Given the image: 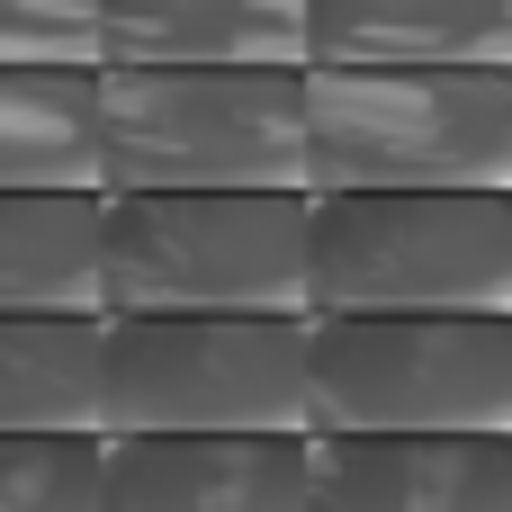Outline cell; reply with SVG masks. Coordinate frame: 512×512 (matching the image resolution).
Listing matches in <instances>:
<instances>
[{"mask_svg":"<svg viewBox=\"0 0 512 512\" xmlns=\"http://www.w3.org/2000/svg\"><path fill=\"white\" fill-rule=\"evenodd\" d=\"M0 189H99V63H0Z\"/></svg>","mask_w":512,"mask_h":512,"instance_id":"cell-12","label":"cell"},{"mask_svg":"<svg viewBox=\"0 0 512 512\" xmlns=\"http://www.w3.org/2000/svg\"><path fill=\"white\" fill-rule=\"evenodd\" d=\"M0 63H99V0H0Z\"/></svg>","mask_w":512,"mask_h":512,"instance_id":"cell-15","label":"cell"},{"mask_svg":"<svg viewBox=\"0 0 512 512\" xmlns=\"http://www.w3.org/2000/svg\"><path fill=\"white\" fill-rule=\"evenodd\" d=\"M99 432H0V512H99Z\"/></svg>","mask_w":512,"mask_h":512,"instance_id":"cell-14","label":"cell"},{"mask_svg":"<svg viewBox=\"0 0 512 512\" xmlns=\"http://www.w3.org/2000/svg\"><path fill=\"white\" fill-rule=\"evenodd\" d=\"M99 315H306V189H108Z\"/></svg>","mask_w":512,"mask_h":512,"instance_id":"cell-4","label":"cell"},{"mask_svg":"<svg viewBox=\"0 0 512 512\" xmlns=\"http://www.w3.org/2000/svg\"><path fill=\"white\" fill-rule=\"evenodd\" d=\"M306 432H512V315H306Z\"/></svg>","mask_w":512,"mask_h":512,"instance_id":"cell-6","label":"cell"},{"mask_svg":"<svg viewBox=\"0 0 512 512\" xmlns=\"http://www.w3.org/2000/svg\"><path fill=\"white\" fill-rule=\"evenodd\" d=\"M99 189H306L297 63H99Z\"/></svg>","mask_w":512,"mask_h":512,"instance_id":"cell-3","label":"cell"},{"mask_svg":"<svg viewBox=\"0 0 512 512\" xmlns=\"http://www.w3.org/2000/svg\"><path fill=\"white\" fill-rule=\"evenodd\" d=\"M108 189H0V315H99Z\"/></svg>","mask_w":512,"mask_h":512,"instance_id":"cell-11","label":"cell"},{"mask_svg":"<svg viewBox=\"0 0 512 512\" xmlns=\"http://www.w3.org/2000/svg\"><path fill=\"white\" fill-rule=\"evenodd\" d=\"M99 512H306V432H117Z\"/></svg>","mask_w":512,"mask_h":512,"instance_id":"cell-8","label":"cell"},{"mask_svg":"<svg viewBox=\"0 0 512 512\" xmlns=\"http://www.w3.org/2000/svg\"><path fill=\"white\" fill-rule=\"evenodd\" d=\"M306 189H512V63H297Z\"/></svg>","mask_w":512,"mask_h":512,"instance_id":"cell-1","label":"cell"},{"mask_svg":"<svg viewBox=\"0 0 512 512\" xmlns=\"http://www.w3.org/2000/svg\"><path fill=\"white\" fill-rule=\"evenodd\" d=\"M306 315H512V189H306Z\"/></svg>","mask_w":512,"mask_h":512,"instance_id":"cell-2","label":"cell"},{"mask_svg":"<svg viewBox=\"0 0 512 512\" xmlns=\"http://www.w3.org/2000/svg\"><path fill=\"white\" fill-rule=\"evenodd\" d=\"M99 432H306V315H99Z\"/></svg>","mask_w":512,"mask_h":512,"instance_id":"cell-5","label":"cell"},{"mask_svg":"<svg viewBox=\"0 0 512 512\" xmlns=\"http://www.w3.org/2000/svg\"><path fill=\"white\" fill-rule=\"evenodd\" d=\"M306 63H512V0H306Z\"/></svg>","mask_w":512,"mask_h":512,"instance_id":"cell-10","label":"cell"},{"mask_svg":"<svg viewBox=\"0 0 512 512\" xmlns=\"http://www.w3.org/2000/svg\"><path fill=\"white\" fill-rule=\"evenodd\" d=\"M99 63H306V0H99Z\"/></svg>","mask_w":512,"mask_h":512,"instance_id":"cell-9","label":"cell"},{"mask_svg":"<svg viewBox=\"0 0 512 512\" xmlns=\"http://www.w3.org/2000/svg\"><path fill=\"white\" fill-rule=\"evenodd\" d=\"M306 512H512V432H306Z\"/></svg>","mask_w":512,"mask_h":512,"instance_id":"cell-7","label":"cell"},{"mask_svg":"<svg viewBox=\"0 0 512 512\" xmlns=\"http://www.w3.org/2000/svg\"><path fill=\"white\" fill-rule=\"evenodd\" d=\"M0 432H99V315H0Z\"/></svg>","mask_w":512,"mask_h":512,"instance_id":"cell-13","label":"cell"}]
</instances>
